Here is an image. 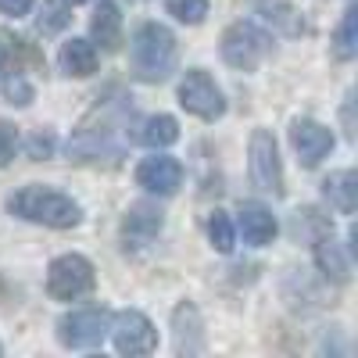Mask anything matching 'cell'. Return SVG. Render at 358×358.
Returning <instances> with one entry per match:
<instances>
[{
	"mask_svg": "<svg viewBox=\"0 0 358 358\" xmlns=\"http://www.w3.org/2000/svg\"><path fill=\"white\" fill-rule=\"evenodd\" d=\"M290 143L297 151L301 169H315L322 158H330V151H334V129L315 122V118H294L290 122Z\"/></svg>",
	"mask_w": 358,
	"mask_h": 358,
	"instance_id": "9c48e42d",
	"label": "cell"
},
{
	"mask_svg": "<svg viewBox=\"0 0 358 358\" xmlns=\"http://www.w3.org/2000/svg\"><path fill=\"white\" fill-rule=\"evenodd\" d=\"M162 226H165V215H162L158 204H147V201L129 204V212L122 219V244H126V251L129 248H147L162 233Z\"/></svg>",
	"mask_w": 358,
	"mask_h": 358,
	"instance_id": "8fae6325",
	"label": "cell"
},
{
	"mask_svg": "<svg viewBox=\"0 0 358 358\" xmlns=\"http://www.w3.org/2000/svg\"><path fill=\"white\" fill-rule=\"evenodd\" d=\"M8 212L25 222L50 226V229H72L83 222L79 201H72L69 194L54 190V187H43V183H29V187L15 190L8 197Z\"/></svg>",
	"mask_w": 358,
	"mask_h": 358,
	"instance_id": "6da1fadb",
	"label": "cell"
},
{
	"mask_svg": "<svg viewBox=\"0 0 358 358\" xmlns=\"http://www.w3.org/2000/svg\"><path fill=\"white\" fill-rule=\"evenodd\" d=\"M179 104H183L190 115L204 118V122H215V118L226 115L222 86L208 76L204 69H190L183 79H179Z\"/></svg>",
	"mask_w": 358,
	"mask_h": 358,
	"instance_id": "52a82bcc",
	"label": "cell"
},
{
	"mask_svg": "<svg viewBox=\"0 0 358 358\" xmlns=\"http://www.w3.org/2000/svg\"><path fill=\"white\" fill-rule=\"evenodd\" d=\"M208 241H212V248L219 255H229L236 248V226L226 212H212L208 215Z\"/></svg>",
	"mask_w": 358,
	"mask_h": 358,
	"instance_id": "7402d4cb",
	"label": "cell"
},
{
	"mask_svg": "<svg viewBox=\"0 0 358 358\" xmlns=\"http://www.w3.org/2000/svg\"><path fill=\"white\" fill-rule=\"evenodd\" d=\"M268 50H273V36L262 33L255 22H233L219 40L222 62L236 72H255L268 57Z\"/></svg>",
	"mask_w": 358,
	"mask_h": 358,
	"instance_id": "3957f363",
	"label": "cell"
},
{
	"mask_svg": "<svg viewBox=\"0 0 358 358\" xmlns=\"http://www.w3.org/2000/svg\"><path fill=\"white\" fill-rule=\"evenodd\" d=\"M0 94L8 97V104L25 108V104H33V83L25 79V72H11L0 79Z\"/></svg>",
	"mask_w": 358,
	"mask_h": 358,
	"instance_id": "d4e9b609",
	"label": "cell"
},
{
	"mask_svg": "<svg viewBox=\"0 0 358 358\" xmlns=\"http://www.w3.org/2000/svg\"><path fill=\"white\" fill-rule=\"evenodd\" d=\"M25 151H29V158H33V162H47V158H54V151H57V136H54V129H36V133H29Z\"/></svg>",
	"mask_w": 358,
	"mask_h": 358,
	"instance_id": "484cf974",
	"label": "cell"
},
{
	"mask_svg": "<svg viewBox=\"0 0 358 358\" xmlns=\"http://www.w3.org/2000/svg\"><path fill=\"white\" fill-rule=\"evenodd\" d=\"M65 4H72V8H76V4H86V0H65Z\"/></svg>",
	"mask_w": 358,
	"mask_h": 358,
	"instance_id": "f1b7e54d",
	"label": "cell"
},
{
	"mask_svg": "<svg viewBox=\"0 0 358 358\" xmlns=\"http://www.w3.org/2000/svg\"><path fill=\"white\" fill-rule=\"evenodd\" d=\"M236 226H241V233H244V241L251 244V248H265V244H273V236H276V215L268 212L265 204H255V201H248V204H241V212H236Z\"/></svg>",
	"mask_w": 358,
	"mask_h": 358,
	"instance_id": "5bb4252c",
	"label": "cell"
},
{
	"mask_svg": "<svg viewBox=\"0 0 358 358\" xmlns=\"http://www.w3.org/2000/svg\"><path fill=\"white\" fill-rule=\"evenodd\" d=\"M258 11L265 22H273L283 36H301L305 33V18L297 8H290L287 0H258Z\"/></svg>",
	"mask_w": 358,
	"mask_h": 358,
	"instance_id": "ffe728a7",
	"label": "cell"
},
{
	"mask_svg": "<svg viewBox=\"0 0 358 358\" xmlns=\"http://www.w3.org/2000/svg\"><path fill=\"white\" fill-rule=\"evenodd\" d=\"M322 194L341 215H351L358 208V172H351V169L330 172V179L322 183Z\"/></svg>",
	"mask_w": 358,
	"mask_h": 358,
	"instance_id": "ac0fdd59",
	"label": "cell"
},
{
	"mask_svg": "<svg viewBox=\"0 0 358 358\" xmlns=\"http://www.w3.org/2000/svg\"><path fill=\"white\" fill-rule=\"evenodd\" d=\"M69 22H72V15H69V8L62 4V0H43V8H40V15H36V29H40L43 36L62 33Z\"/></svg>",
	"mask_w": 358,
	"mask_h": 358,
	"instance_id": "603a6c76",
	"label": "cell"
},
{
	"mask_svg": "<svg viewBox=\"0 0 358 358\" xmlns=\"http://www.w3.org/2000/svg\"><path fill=\"white\" fill-rule=\"evenodd\" d=\"M94 283H97L94 265H90V258H83L76 251L54 258L47 268V290L54 301H79V297H86L94 290Z\"/></svg>",
	"mask_w": 358,
	"mask_h": 358,
	"instance_id": "5b68a950",
	"label": "cell"
},
{
	"mask_svg": "<svg viewBox=\"0 0 358 358\" xmlns=\"http://www.w3.org/2000/svg\"><path fill=\"white\" fill-rule=\"evenodd\" d=\"M111 330V312L108 308H76L57 319V341L72 351L101 348Z\"/></svg>",
	"mask_w": 358,
	"mask_h": 358,
	"instance_id": "8992f818",
	"label": "cell"
},
{
	"mask_svg": "<svg viewBox=\"0 0 358 358\" xmlns=\"http://www.w3.org/2000/svg\"><path fill=\"white\" fill-rule=\"evenodd\" d=\"M136 183L147 194H158V197H172L179 187H183V165L169 155H155V158H143L136 165Z\"/></svg>",
	"mask_w": 358,
	"mask_h": 358,
	"instance_id": "30bf717a",
	"label": "cell"
},
{
	"mask_svg": "<svg viewBox=\"0 0 358 358\" xmlns=\"http://www.w3.org/2000/svg\"><path fill=\"white\" fill-rule=\"evenodd\" d=\"M176 36L162 22H143L133 33L129 47V72L140 83H165L176 69Z\"/></svg>",
	"mask_w": 358,
	"mask_h": 358,
	"instance_id": "7a4b0ae2",
	"label": "cell"
},
{
	"mask_svg": "<svg viewBox=\"0 0 358 358\" xmlns=\"http://www.w3.org/2000/svg\"><path fill=\"white\" fill-rule=\"evenodd\" d=\"M25 69H43V54L25 36H15L8 29H0V79L11 72H25Z\"/></svg>",
	"mask_w": 358,
	"mask_h": 358,
	"instance_id": "4fadbf2b",
	"label": "cell"
},
{
	"mask_svg": "<svg viewBox=\"0 0 358 358\" xmlns=\"http://www.w3.org/2000/svg\"><path fill=\"white\" fill-rule=\"evenodd\" d=\"M15 147H18V129H15L11 122H4V118H0V169L11 165Z\"/></svg>",
	"mask_w": 358,
	"mask_h": 358,
	"instance_id": "4316f807",
	"label": "cell"
},
{
	"mask_svg": "<svg viewBox=\"0 0 358 358\" xmlns=\"http://www.w3.org/2000/svg\"><path fill=\"white\" fill-rule=\"evenodd\" d=\"M165 11L183 25H201L208 18V0H165Z\"/></svg>",
	"mask_w": 358,
	"mask_h": 358,
	"instance_id": "cb8c5ba5",
	"label": "cell"
},
{
	"mask_svg": "<svg viewBox=\"0 0 358 358\" xmlns=\"http://www.w3.org/2000/svg\"><path fill=\"white\" fill-rule=\"evenodd\" d=\"M90 36H94L90 43H101V50H115L122 43V15L111 0H101V8L90 18Z\"/></svg>",
	"mask_w": 358,
	"mask_h": 358,
	"instance_id": "e0dca14e",
	"label": "cell"
},
{
	"mask_svg": "<svg viewBox=\"0 0 358 358\" xmlns=\"http://www.w3.org/2000/svg\"><path fill=\"white\" fill-rule=\"evenodd\" d=\"M57 62H62V72L65 76H76V79H86L97 72V43H90L83 36H72L62 43V54H57Z\"/></svg>",
	"mask_w": 358,
	"mask_h": 358,
	"instance_id": "9a60e30c",
	"label": "cell"
},
{
	"mask_svg": "<svg viewBox=\"0 0 358 358\" xmlns=\"http://www.w3.org/2000/svg\"><path fill=\"white\" fill-rule=\"evenodd\" d=\"M315 265H319V273H322L326 280H334V283H348V276H351L348 255H344V248L334 241V233L315 236Z\"/></svg>",
	"mask_w": 358,
	"mask_h": 358,
	"instance_id": "2e32d148",
	"label": "cell"
},
{
	"mask_svg": "<svg viewBox=\"0 0 358 358\" xmlns=\"http://www.w3.org/2000/svg\"><path fill=\"white\" fill-rule=\"evenodd\" d=\"M115 337V351L118 355H129V358H143V355H155L158 351V330L155 322L147 319L143 312L136 308H126L111 319V330Z\"/></svg>",
	"mask_w": 358,
	"mask_h": 358,
	"instance_id": "ba28073f",
	"label": "cell"
},
{
	"mask_svg": "<svg viewBox=\"0 0 358 358\" xmlns=\"http://www.w3.org/2000/svg\"><path fill=\"white\" fill-rule=\"evenodd\" d=\"M355 54H358V8H348L334 33V57L337 62H351Z\"/></svg>",
	"mask_w": 358,
	"mask_h": 358,
	"instance_id": "44dd1931",
	"label": "cell"
},
{
	"mask_svg": "<svg viewBox=\"0 0 358 358\" xmlns=\"http://www.w3.org/2000/svg\"><path fill=\"white\" fill-rule=\"evenodd\" d=\"M172 348L176 355H201L204 351V322L194 301H179L172 312Z\"/></svg>",
	"mask_w": 358,
	"mask_h": 358,
	"instance_id": "7c38bea8",
	"label": "cell"
},
{
	"mask_svg": "<svg viewBox=\"0 0 358 358\" xmlns=\"http://www.w3.org/2000/svg\"><path fill=\"white\" fill-rule=\"evenodd\" d=\"M248 172H251V183L262 194H273L283 197V162H280V147L276 136L268 129H255L251 143H248Z\"/></svg>",
	"mask_w": 358,
	"mask_h": 358,
	"instance_id": "277c9868",
	"label": "cell"
},
{
	"mask_svg": "<svg viewBox=\"0 0 358 358\" xmlns=\"http://www.w3.org/2000/svg\"><path fill=\"white\" fill-rule=\"evenodd\" d=\"M36 0H0V15H11V18H22L33 11Z\"/></svg>",
	"mask_w": 358,
	"mask_h": 358,
	"instance_id": "83f0119b",
	"label": "cell"
},
{
	"mask_svg": "<svg viewBox=\"0 0 358 358\" xmlns=\"http://www.w3.org/2000/svg\"><path fill=\"white\" fill-rule=\"evenodd\" d=\"M136 140L143 147H151V151H162V147H172L179 140V122L172 115H151V118H143L140 122V133Z\"/></svg>",
	"mask_w": 358,
	"mask_h": 358,
	"instance_id": "d6986e66",
	"label": "cell"
}]
</instances>
